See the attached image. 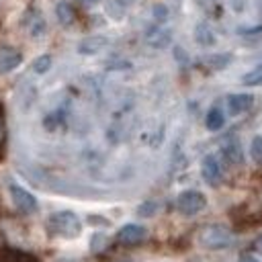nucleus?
Instances as JSON below:
<instances>
[{
  "instance_id": "nucleus-21",
  "label": "nucleus",
  "mask_w": 262,
  "mask_h": 262,
  "mask_svg": "<svg viewBox=\"0 0 262 262\" xmlns=\"http://www.w3.org/2000/svg\"><path fill=\"white\" fill-rule=\"evenodd\" d=\"M254 248H256L258 252H262V235H258V237H256V242H254Z\"/></svg>"
},
{
  "instance_id": "nucleus-5",
  "label": "nucleus",
  "mask_w": 262,
  "mask_h": 262,
  "mask_svg": "<svg viewBox=\"0 0 262 262\" xmlns=\"http://www.w3.org/2000/svg\"><path fill=\"white\" fill-rule=\"evenodd\" d=\"M147 237V229L143 225H135V223H129V225H123L117 233V239L123 244V246H137L141 242H145Z\"/></svg>"
},
{
  "instance_id": "nucleus-18",
  "label": "nucleus",
  "mask_w": 262,
  "mask_h": 262,
  "mask_svg": "<svg viewBox=\"0 0 262 262\" xmlns=\"http://www.w3.org/2000/svg\"><path fill=\"white\" fill-rule=\"evenodd\" d=\"M51 68V55H39L35 61H33V70L37 72V74H45L47 70Z\"/></svg>"
},
{
  "instance_id": "nucleus-2",
  "label": "nucleus",
  "mask_w": 262,
  "mask_h": 262,
  "mask_svg": "<svg viewBox=\"0 0 262 262\" xmlns=\"http://www.w3.org/2000/svg\"><path fill=\"white\" fill-rule=\"evenodd\" d=\"M199 244L209 250H223L233 244V233L223 225H205L199 231Z\"/></svg>"
},
{
  "instance_id": "nucleus-19",
  "label": "nucleus",
  "mask_w": 262,
  "mask_h": 262,
  "mask_svg": "<svg viewBox=\"0 0 262 262\" xmlns=\"http://www.w3.org/2000/svg\"><path fill=\"white\" fill-rule=\"evenodd\" d=\"M156 209H158V207H156V203H143V205L137 209V213H139L141 217H149V215H154V213H156Z\"/></svg>"
},
{
  "instance_id": "nucleus-23",
  "label": "nucleus",
  "mask_w": 262,
  "mask_h": 262,
  "mask_svg": "<svg viewBox=\"0 0 262 262\" xmlns=\"http://www.w3.org/2000/svg\"><path fill=\"white\" fill-rule=\"evenodd\" d=\"M82 2H84V4H86V6H92V4H96V2H98V0H82Z\"/></svg>"
},
{
  "instance_id": "nucleus-9",
  "label": "nucleus",
  "mask_w": 262,
  "mask_h": 262,
  "mask_svg": "<svg viewBox=\"0 0 262 262\" xmlns=\"http://www.w3.org/2000/svg\"><path fill=\"white\" fill-rule=\"evenodd\" d=\"M221 154H223V158H225L229 164H233V166H239V164L244 162V151H242V145H239L237 139L225 141L223 147H221Z\"/></svg>"
},
{
  "instance_id": "nucleus-25",
  "label": "nucleus",
  "mask_w": 262,
  "mask_h": 262,
  "mask_svg": "<svg viewBox=\"0 0 262 262\" xmlns=\"http://www.w3.org/2000/svg\"><path fill=\"white\" fill-rule=\"evenodd\" d=\"M121 2H123V4H129V2H133V0H121Z\"/></svg>"
},
{
  "instance_id": "nucleus-15",
  "label": "nucleus",
  "mask_w": 262,
  "mask_h": 262,
  "mask_svg": "<svg viewBox=\"0 0 262 262\" xmlns=\"http://www.w3.org/2000/svg\"><path fill=\"white\" fill-rule=\"evenodd\" d=\"M242 84H246V86H262V66H258L252 72H248L242 78Z\"/></svg>"
},
{
  "instance_id": "nucleus-22",
  "label": "nucleus",
  "mask_w": 262,
  "mask_h": 262,
  "mask_svg": "<svg viewBox=\"0 0 262 262\" xmlns=\"http://www.w3.org/2000/svg\"><path fill=\"white\" fill-rule=\"evenodd\" d=\"M237 262H258V260H256L254 256H248V254H246V256H242Z\"/></svg>"
},
{
  "instance_id": "nucleus-14",
  "label": "nucleus",
  "mask_w": 262,
  "mask_h": 262,
  "mask_svg": "<svg viewBox=\"0 0 262 262\" xmlns=\"http://www.w3.org/2000/svg\"><path fill=\"white\" fill-rule=\"evenodd\" d=\"M106 45V39L104 37H88L84 39L80 45H78V51L80 53H96L98 49H102Z\"/></svg>"
},
{
  "instance_id": "nucleus-20",
  "label": "nucleus",
  "mask_w": 262,
  "mask_h": 262,
  "mask_svg": "<svg viewBox=\"0 0 262 262\" xmlns=\"http://www.w3.org/2000/svg\"><path fill=\"white\" fill-rule=\"evenodd\" d=\"M154 16H156V20H158V23L166 20V18H168V8H166V6H162V4L154 6Z\"/></svg>"
},
{
  "instance_id": "nucleus-6",
  "label": "nucleus",
  "mask_w": 262,
  "mask_h": 262,
  "mask_svg": "<svg viewBox=\"0 0 262 262\" xmlns=\"http://www.w3.org/2000/svg\"><path fill=\"white\" fill-rule=\"evenodd\" d=\"M201 174H203L207 184L217 186L221 182V164H219V160L215 156H205L203 164H201Z\"/></svg>"
},
{
  "instance_id": "nucleus-11",
  "label": "nucleus",
  "mask_w": 262,
  "mask_h": 262,
  "mask_svg": "<svg viewBox=\"0 0 262 262\" xmlns=\"http://www.w3.org/2000/svg\"><path fill=\"white\" fill-rule=\"evenodd\" d=\"M145 41H147L149 45H154V47H164V45H168V41H170V33L164 31L162 27H151V29L145 33Z\"/></svg>"
},
{
  "instance_id": "nucleus-8",
  "label": "nucleus",
  "mask_w": 262,
  "mask_h": 262,
  "mask_svg": "<svg viewBox=\"0 0 262 262\" xmlns=\"http://www.w3.org/2000/svg\"><path fill=\"white\" fill-rule=\"evenodd\" d=\"M20 61H23L20 51H16L14 47H4V49L0 51V74L12 72Z\"/></svg>"
},
{
  "instance_id": "nucleus-3",
  "label": "nucleus",
  "mask_w": 262,
  "mask_h": 262,
  "mask_svg": "<svg viewBox=\"0 0 262 262\" xmlns=\"http://www.w3.org/2000/svg\"><path fill=\"white\" fill-rule=\"evenodd\" d=\"M176 207L182 215H196L207 207V199L199 190H184L176 199Z\"/></svg>"
},
{
  "instance_id": "nucleus-17",
  "label": "nucleus",
  "mask_w": 262,
  "mask_h": 262,
  "mask_svg": "<svg viewBox=\"0 0 262 262\" xmlns=\"http://www.w3.org/2000/svg\"><path fill=\"white\" fill-rule=\"evenodd\" d=\"M229 59H231V55H227V53H219V55H209V57H205V61L211 66V68H225L227 63H229Z\"/></svg>"
},
{
  "instance_id": "nucleus-13",
  "label": "nucleus",
  "mask_w": 262,
  "mask_h": 262,
  "mask_svg": "<svg viewBox=\"0 0 262 262\" xmlns=\"http://www.w3.org/2000/svg\"><path fill=\"white\" fill-rule=\"evenodd\" d=\"M194 39H196V43H201V45H213V43H215V35H213V31H211V27H209L207 23H199V25H196V29H194Z\"/></svg>"
},
{
  "instance_id": "nucleus-12",
  "label": "nucleus",
  "mask_w": 262,
  "mask_h": 262,
  "mask_svg": "<svg viewBox=\"0 0 262 262\" xmlns=\"http://www.w3.org/2000/svg\"><path fill=\"white\" fill-rule=\"evenodd\" d=\"M205 125H207V129H209V131H219V129L225 125V115H223V111H221V108H217V106H213V108L207 113Z\"/></svg>"
},
{
  "instance_id": "nucleus-10",
  "label": "nucleus",
  "mask_w": 262,
  "mask_h": 262,
  "mask_svg": "<svg viewBox=\"0 0 262 262\" xmlns=\"http://www.w3.org/2000/svg\"><path fill=\"white\" fill-rule=\"evenodd\" d=\"M55 16H57L59 25H63V27H70V25L76 20V12H74V6H72L68 0H61V2H57V6H55Z\"/></svg>"
},
{
  "instance_id": "nucleus-4",
  "label": "nucleus",
  "mask_w": 262,
  "mask_h": 262,
  "mask_svg": "<svg viewBox=\"0 0 262 262\" xmlns=\"http://www.w3.org/2000/svg\"><path fill=\"white\" fill-rule=\"evenodd\" d=\"M10 199H12V203H14V207L20 211V213H35L37 211V199L29 192V190H25L23 186H18V184H10Z\"/></svg>"
},
{
  "instance_id": "nucleus-7",
  "label": "nucleus",
  "mask_w": 262,
  "mask_h": 262,
  "mask_svg": "<svg viewBox=\"0 0 262 262\" xmlns=\"http://www.w3.org/2000/svg\"><path fill=\"white\" fill-rule=\"evenodd\" d=\"M254 104V96L252 94H246V92H239V94H231L227 98V108L231 115H242L246 111H250Z\"/></svg>"
},
{
  "instance_id": "nucleus-1",
  "label": "nucleus",
  "mask_w": 262,
  "mask_h": 262,
  "mask_svg": "<svg viewBox=\"0 0 262 262\" xmlns=\"http://www.w3.org/2000/svg\"><path fill=\"white\" fill-rule=\"evenodd\" d=\"M47 231L51 235L72 239V237H78L80 235L82 221L72 211H57V213L49 215V219H47Z\"/></svg>"
},
{
  "instance_id": "nucleus-16",
  "label": "nucleus",
  "mask_w": 262,
  "mask_h": 262,
  "mask_svg": "<svg viewBox=\"0 0 262 262\" xmlns=\"http://www.w3.org/2000/svg\"><path fill=\"white\" fill-rule=\"evenodd\" d=\"M250 156H252V160L256 164L262 166V135H256L252 139V143H250Z\"/></svg>"
},
{
  "instance_id": "nucleus-24",
  "label": "nucleus",
  "mask_w": 262,
  "mask_h": 262,
  "mask_svg": "<svg viewBox=\"0 0 262 262\" xmlns=\"http://www.w3.org/2000/svg\"><path fill=\"white\" fill-rule=\"evenodd\" d=\"M0 141H2V121H0Z\"/></svg>"
}]
</instances>
